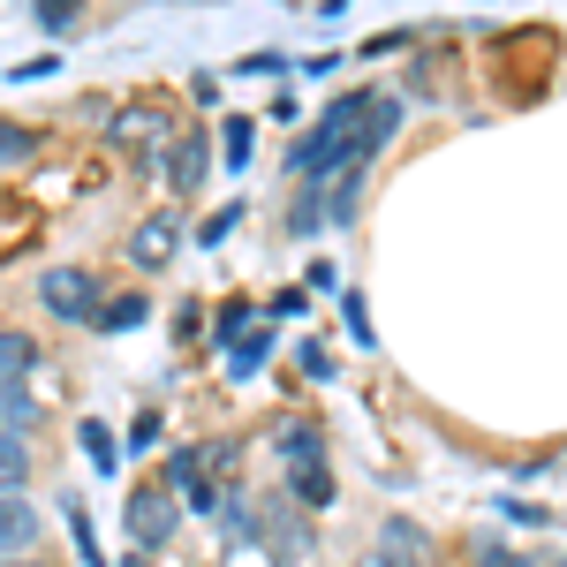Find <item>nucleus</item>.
I'll return each instance as SVG.
<instances>
[{
	"mask_svg": "<svg viewBox=\"0 0 567 567\" xmlns=\"http://www.w3.org/2000/svg\"><path fill=\"white\" fill-rule=\"evenodd\" d=\"M31 439H16V432H0V499H23V484H31Z\"/></svg>",
	"mask_w": 567,
	"mask_h": 567,
	"instance_id": "15",
	"label": "nucleus"
},
{
	"mask_svg": "<svg viewBox=\"0 0 567 567\" xmlns=\"http://www.w3.org/2000/svg\"><path fill=\"white\" fill-rule=\"evenodd\" d=\"M122 567H152V553H130V560H122Z\"/></svg>",
	"mask_w": 567,
	"mask_h": 567,
	"instance_id": "32",
	"label": "nucleus"
},
{
	"mask_svg": "<svg viewBox=\"0 0 567 567\" xmlns=\"http://www.w3.org/2000/svg\"><path fill=\"white\" fill-rule=\"evenodd\" d=\"M39 363H45V349L23 333V326H0V386H8V379H31Z\"/></svg>",
	"mask_w": 567,
	"mask_h": 567,
	"instance_id": "13",
	"label": "nucleus"
},
{
	"mask_svg": "<svg viewBox=\"0 0 567 567\" xmlns=\"http://www.w3.org/2000/svg\"><path fill=\"white\" fill-rule=\"evenodd\" d=\"M213 515H219V545H227V553H235V545L258 553V492H250V484H227Z\"/></svg>",
	"mask_w": 567,
	"mask_h": 567,
	"instance_id": "6",
	"label": "nucleus"
},
{
	"mask_svg": "<svg viewBox=\"0 0 567 567\" xmlns=\"http://www.w3.org/2000/svg\"><path fill=\"white\" fill-rule=\"evenodd\" d=\"M272 454H280L288 470L326 462V424H318V416H280V424H272Z\"/></svg>",
	"mask_w": 567,
	"mask_h": 567,
	"instance_id": "8",
	"label": "nucleus"
},
{
	"mask_svg": "<svg viewBox=\"0 0 567 567\" xmlns=\"http://www.w3.org/2000/svg\"><path fill=\"white\" fill-rule=\"evenodd\" d=\"M122 529H130V553H152V560H159V553L175 545V529H182V499L159 477L130 484V492H122Z\"/></svg>",
	"mask_w": 567,
	"mask_h": 567,
	"instance_id": "1",
	"label": "nucleus"
},
{
	"mask_svg": "<svg viewBox=\"0 0 567 567\" xmlns=\"http://www.w3.org/2000/svg\"><path fill=\"white\" fill-rule=\"evenodd\" d=\"M250 318H258V303H250V296H235V303H219V318H213V349L227 355L235 341H243V333H250Z\"/></svg>",
	"mask_w": 567,
	"mask_h": 567,
	"instance_id": "19",
	"label": "nucleus"
},
{
	"mask_svg": "<svg viewBox=\"0 0 567 567\" xmlns=\"http://www.w3.org/2000/svg\"><path fill=\"white\" fill-rule=\"evenodd\" d=\"M31 159H39V130L0 122V167H31Z\"/></svg>",
	"mask_w": 567,
	"mask_h": 567,
	"instance_id": "22",
	"label": "nucleus"
},
{
	"mask_svg": "<svg viewBox=\"0 0 567 567\" xmlns=\"http://www.w3.org/2000/svg\"><path fill=\"white\" fill-rule=\"evenodd\" d=\"M310 303V288H280V296H272V303H265V310H272V318H296V310H303Z\"/></svg>",
	"mask_w": 567,
	"mask_h": 567,
	"instance_id": "30",
	"label": "nucleus"
},
{
	"mask_svg": "<svg viewBox=\"0 0 567 567\" xmlns=\"http://www.w3.org/2000/svg\"><path fill=\"white\" fill-rule=\"evenodd\" d=\"M470 567H537V560H529V553H515L507 537L477 529V537H470Z\"/></svg>",
	"mask_w": 567,
	"mask_h": 567,
	"instance_id": "21",
	"label": "nucleus"
},
{
	"mask_svg": "<svg viewBox=\"0 0 567 567\" xmlns=\"http://www.w3.org/2000/svg\"><path fill=\"white\" fill-rule=\"evenodd\" d=\"M349 567H393V560H379V553H355V560Z\"/></svg>",
	"mask_w": 567,
	"mask_h": 567,
	"instance_id": "31",
	"label": "nucleus"
},
{
	"mask_svg": "<svg viewBox=\"0 0 567 567\" xmlns=\"http://www.w3.org/2000/svg\"><path fill=\"white\" fill-rule=\"evenodd\" d=\"M205 333V303H182L175 310V341H197Z\"/></svg>",
	"mask_w": 567,
	"mask_h": 567,
	"instance_id": "29",
	"label": "nucleus"
},
{
	"mask_svg": "<svg viewBox=\"0 0 567 567\" xmlns=\"http://www.w3.org/2000/svg\"><path fill=\"white\" fill-rule=\"evenodd\" d=\"M341 318H349V341H355L363 355L379 349V326H371V310H363V296H341Z\"/></svg>",
	"mask_w": 567,
	"mask_h": 567,
	"instance_id": "23",
	"label": "nucleus"
},
{
	"mask_svg": "<svg viewBox=\"0 0 567 567\" xmlns=\"http://www.w3.org/2000/svg\"><path fill=\"white\" fill-rule=\"evenodd\" d=\"M296 363H303V379H310V386H326V379H333V355L318 349V341H296Z\"/></svg>",
	"mask_w": 567,
	"mask_h": 567,
	"instance_id": "27",
	"label": "nucleus"
},
{
	"mask_svg": "<svg viewBox=\"0 0 567 567\" xmlns=\"http://www.w3.org/2000/svg\"><path fill=\"white\" fill-rule=\"evenodd\" d=\"M39 537H45V515L31 499H0V560H31Z\"/></svg>",
	"mask_w": 567,
	"mask_h": 567,
	"instance_id": "9",
	"label": "nucleus"
},
{
	"mask_svg": "<svg viewBox=\"0 0 567 567\" xmlns=\"http://www.w3.org/2000/svg\"><path fill=\"white\" fill-rule=\"evenodd\" d=\"M235 227H243V197H235V205H219V213L205 219V227H197V243H227Z\"/></svg>",
	"mask_w": 567,
	"mask_h": 567,
	"instance_id": "26",
	"label": "nucleus"
},
{
	"mask_svg": "<svg viewBox=\"0 0 567 567\" xmlns=\"http://www.w3.org/2000/svg\"><path fill=\"white\" fill-rule=\"evenodd\" d=\"M288 499H296L303 515H326V507L341 499V484H333L326 462H303V470H288Z\"/></svg>",
	"mask_w": 567,
	"mask_h": 567,
	"instance_id": "10",
	"label": "nucleus"
},
{
	"mask_svg": "<svg viewBox=\"0 0 567 567\" xmlns=\"http://www.w3.org/2000/svg\"><path fill=\"white\" fill-rule=\"evenodd\" d=\"M205 175H213V136H205V130H189V136L175 144V152H167V189H175L182 205H189V197L205 189Z\"/></svg>",
	"mask_w": 567,
	"mask_h": 567,
	"instance_id": "7",
	"label": "nucleus"
},
{
	"mask_svg": "<svg viewBox=\"0 0 567 567\" xmlns=\"http://www.w3.org/2000/svg\"><path fill=\"white\" fill-rule=\"evenodd\" d=\"M175 250H182V219H175V213L144 219L130 243H122V258H130L136 272H159V265H175Z\"/></svg>",
	"mask_w": 567,
	"mask_h": 567,
	"instance_id": "5",
	"label": "nucleus"
},
{
	"mask_svg": "<svg viewBox=\"0 0 567 567\" xmlns=\"http://www.w3.org/2000/svg\"><path fill=\"white\" fill-rule=\"evenodd\" d=\"M303 280H310V296H341V272H333L326 258H310V272H303Z\"/></svg>",
	"mask_w": 567,
	"mask_h": 567,
	"instance_id": "28",
	"label": "nucleus"
},
{
	"mask_svg": "<svg viewBox=\"0 0 567 567\" xmlns=\"http://www.w3.org/2000/svg\"><path fill=\"white\" fill-rule=\"evenodd\" d=\"M545 567H567V553H560V560H545Z\"/></svg>",
	"mask_w": 567,
	"mask_h": 567,
	"instance_id": "34",
	"label": "nucleus"
},
{
	"mask_svg": "<svg viewBox=\"0 0 567 567\" xmlns=\"http://www.w3.org/2000/svg\"><path fill=\"white\" fill-rule=\"evenodd\" d=\"M258 553L272 567H303L310 553H318V529H310V515L288 499V484L258 499Z\"/></svg>",
	"mask_w": 567,
	"mask_h": 567,
	"instance_id": "2",
	"label": "nucleus"
},
{
	"mask_svg": "<svg viewBox=\"0 0 567 567\" xmlns=\"http://www.w3.org/2000/svg\"><path fill=\"white\" fill-rule=\"evenodd\" d=\"M61 523H69V537H76V553H84V567H106V560H99V529H91L84 492H61Z\"/></svg>",
	"mask_w": 567,
	"mask_h": 567,
	"instance_id": "17",
	"label": "nucleus"
},
{
	"mask_svg": "<svg viewBox=\"0 0 567 567\" xmlns=\"http://www.w3.org/2000/svg\"><path fill=\"white\" fill-rule=\"evenodd\" d=\"M45 424V409H39V393L23 386V379H8L0 386V432H16V439H31Z\"/></svg>",
	"mask_w": 567,
	"mask_h": 567,
	"instance_id": "11",
	"label": "nucleus"
},
{
	"mask_svg": "<svg viewBox=\"0 0 567 567\" xmlns=\"http://www.w3.org/2000/svg\"><path fill=\"white\" fill-rule=\"evenodd\" d=\"M39 23L53 31V39H61V31H76V23H84V0H39Z\"/></svg>",
	"mask_w": 567,
	"mask_h": 567,
	"instance_id": "24",
	"label": "nucleus"
},
{
	"mask_svg": "<svg viewBox=\"0 0 567 567\" xmlns=\"http://www.w3.org/2000/svg\"><path fill=\"white\" fill-rule=\"evenodd\" d=\"M144 318H152V296H144V288H122V296L99 303V326H91V333H136Z\"/></svg>",
	"mask_w": 567,
	"mask_h": 567,
	"instance_id": "12",
	"label": "nucleus"
},
{
	"mask_svg": "<svg viewBox=\"0 0 567 567\" xmlns=\"http://www.w3.org/2000/svg\"><path fill=\"white\" fill-rule=\"evenodd\" d=\"M39 303H45V318H61V326H99L106 288H99V272H84V265H53L39 280Z\"/></svg>",
	"mask_w": 567,
	"mask_h": 567,
	"instance_id": "3",
	"label": "nucleus"
},
{
	"mask_svg": "<svg viewBox=\"0 0 567 567\" xmlns=\"http://www.w3.org/2000/svg\"><path fill=\"white\" fill-rule=\"evenodd\" d=\"M326 227V189L318 182H296V205H288V235L303 243V235H318Z\"/></svg>",
	"mask_w": 567,
	"mask_h": 567,
	"instance_id": "18",
	"label": "nucleus"
},
{
	"mask_svg": "<svg viewBox=\"0 0 567 567\" xmlns=\"http://www.w3.org/2000/svg\"><path fill=\"white\" fill-rule=\"evenodd\" d=\"M250 152H258V130H250L243 114H227V122H219V159L243 175V167H250Z\"/></svg>",
	"mask_w": 567,
	"mask_h": 567,
	"instance_id": "20",
	"label": "nucleus"
},
{
	"mask_svg": "<svg viewBox=\"0 0 567 567\" xmlns=\"http://www.w3.org/2000/svg\"><path fill=\"white\" fill-rule=\"evenodd\" d=\"M76 446H84V462L99 477H122V446H114V432H106L99 416H76Z\"/></svg>",
	"mask_w": 567,
	"mask_h": 567,
	"instance_id": "14",
	"label": "nucleus"
},
{
	"mask_svg": "<svg viewBox=\"0 0 567 567\" xmlns=\"http://www.w3.org/2000/svg\"><path fill=\"white\" fill-rule=\"evenodd\" d=\"M0 567H45V560H0Z\"/></svg>",
	"mask_w": 567,
	"mask_h": 567,
	"instance_id": "33",
	"label": "nucleus"
},
{
	"mask_svg": "<svg viewBox=\"0 0 567 567\" xmlns=\"http://www.w3.org/2000/svg\"><path fill=\"white\" fill-rule=\"evenodd\" d=\"M265 355H272V333H243V341L219 355V363H227V379H235V386H250V379L265 371Z\"/></svg>",
	"mask_w": 567,
	"mask_h": 567,
	"instance_id": "16",
	"label": "nucleus"
},
{
	"mask_svg": "<svg viewBox=\"0 0 567 567\" xmlns=\"http://www.w3.org/2000/svg\"><path fill=\"white\" fill-rule=\"evenodd\" d=\"M159 439H167V416H159V409H144V416L130 424V454H152Z\"/></svg>",
	"mask_w": 567,
	"mask_h": 567,
	"instance_id": "25",
	"label": "nucleus"
},
{
	"mask_svg": "<svg viewBox=\"0 0 567 567\" xmlns=\"http://www.w3.org/2000/svg\"><path fill=\"white\" fill-rule=\"evenodd\" d=\"M371 553L393 567H432L439 560V545H432V529L416 523V515H386L379 523V537H371Z\"/></svg>",
	"mask_w": 567,
	"mask_h": 567,
	"instance_id": "4",
	"label": "nucleus"
}]
</instances>
